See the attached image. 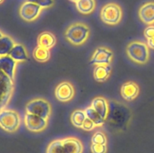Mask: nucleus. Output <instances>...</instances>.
I'll return each instance as SVG.
<instances>
[{
    "label": "nucleus",
    "mask_w": 154,
    "mask_h": 153,
    "mask_svg": "<svg viewBox=\"0 0 154 153\" xmlns=\"http://www.w3.org/2000/svg\"><path fill=\"white\" fill-rule=\"evenodd\" d=\"M84 150L82 141L75 136L56 139L49 142L46 153H83Z\"/></svg>",
    "instance_id": "nucleus-1"
},
{
    "label": "nucleus",
    "mask_w": 154,
    "mask_h": 153,
    "mask_svg": "<svg viewBox=\"0 0 154 153\" xmlns=\"http://www.w3.org/2000/svg\"><path fill=\"white\" fill-rule=\"evenodd\" d=\"M90 28L84 22H77L71 24L66 28L64 35L68 42L74 46L84 44L90 36Z\"/></svg>",
    "instance_id": "nucleus-2"
},
{
    "label": "nucleus",
    "mask_w": 154,
    "mask_h": 153,
    "mask_svg": "<svg viewBox=\"0 0 154 153\" xmlns=\"http://www.w3.org/2000/svg\"><path fill=\"white\" fill-rule=\"evenodd\" d=\"M128 57L138 64L147 63L150 58V50L147 44L140 40H133L127 45L126 49Z\"/></svg>",
    "instance_id": "nucleus-3"
},
{
    "label": "nucleus",
    "mask_w": 154,
    "mask_h": 153,
    "mask_svg": "<svg viewBox=\"0 0 154 153\" xmlns=\"http://www.w3.org/2000/svg\"><path fill=\"white\" fill-rule=\"evenodd\" d=\"M26 112L49 119L52 113V106L47 99L36 98L26 104Z\"/></svg>",
    "instance_id": "nucleus-4"
},
{
    "label": "nucleus",
    "mask_w": 154,
    "mask_h": 153,
    "mask_svg": "<svg viewBox=\"0 0 154 153\" xmlns=\"http://www.w3.org/2000/svg\"><path fill=\"white\" fill-rule=\"evenodd\" d=\"M100 18L102 22L107 25L116 26L121 22L123 10L117 3H108L101 9Z\"/></svg>",
    "instance_id": "nucleus-5"
},
{
    "label": "nucleus",
    "mask_w": 154,
    "mask_h": 153,
    "mask_svg": "<svg viewBox=\"0 0 154 153\" xmlns=\"http://www.w3.org/2000/svg\"><path fill=\"white\" fill-rule=\"evenodd\" d=\"M20 116L17 111L3 109L0 111V127L8 133H14L20 125Z\"/></svg>",
    "instance_id": "nucleus-6"
},
{
    "label": "nucleus",
    "mask_w": 154,
    "mask_h": 153,
    "mask_svg": "<svg viewBox=\"0 0 154 153\" xmlns=\"http://www.w3.org/2000/svg\"><path fill=\"white\" fill-rule=\"evenodd\" d=\"M14 81L0 70V111L5 109L11 99Z\"/></svg>",
    "instance_id": "nucleus-7"
},
{
    "label": "nucleus",
    "mask_w": 154,
    "mask_h": 153,
    "mask_svg": "<svg viewBox=\"0 0 154 153\" xmlns=\"http://www.w3.org/2000/svg\"><path fill=\"white\" fill-rule=\"evenodd\" d=\"M114 59V52L110 48L101 46L96 49L90 59V64L95 65H109Z\"/></svg>",
    "instance_id": "nucleus-8"
},
{
    "label": "nucleus",
    "mask_w": 154,
    "mask_h": 153,
    "mask_svg": "<svg viewBox=\"0 0 154 153\" xmlns=\"http://www.w3.org/2000/svg\"><path fill=\"white\" fill-rule=\"evenodd\" d=\"M24 124L27 130L29 131L40 133L48 128V119L26 112L24 116Z\"/></svg>",
    "instance_id": "nucleus-9"
},
{
    "label": "nucleus",
    "mask_w": 154,
    "mask_h": 153,
    "mask_svg": "<svg viewBox=\"0 0 154 153\" xmlns=\"http://www.w3.org/2000/svg\"><path fill=\"white\" fill-rule=\"evenodd\" d=\"M42 8L36 4L26 1L21 4L19 9V14L23 20L33 22L40 16Z\"/></svg>",
    "instance_id": "nucleus-10"
},
{
    "label": "nucleus",
    "mask_w": 154,
    "mask_h": 153,
    "mask_svg": "<svg viewBox=\"0 0 154 153\" xmlns=\"http://www.w3.org/2000/svg\"><path fill=\"white\" fill-rule=\"evenodd\" d=\"M55 96L61 102H69L74 98L75 89L73 84L69 81H62L55 88Z\"/></svg>",
    "instance_id": "nucleus-11"
},
{
    "label": "nucleus",
    "mask_w": 154,
    "mask_h": 153,
    "mask_svg": "<svg viewBox=\"0 0 154 153\" xmlns=\"http://www.w3.org/2000/svg\"><path fill=\"white\" fill-rule=\"evenodd\" d=\"M120 93L124 100L132 101L138 97L140 93V87L134 81H127L122 85Z\"/></svg>",
    "instance_id": "nucleus-12"
},
{
    "label": "nucleus",
    "mask_w": 154,
    "mask_h": 153,
    "mask_svg": "<svg viewBox=\"0 0 154 153\" xmlns=\"http://www.w3.org/2000/svg\"><path fill=\"white\" fill-rule=\"evenodd\" d=\"M138 16L142 22L147 25L154 24V2H147L140 7Z\"/></svg>",
    "instance_id": "nucleus-13"
},
{
    "label": "nucleus",
    "mask_w": 154,
    "mask_h": 153,
    "mask_svg": "<svg viewBox=\"0 0 154 153\" xmlns=\"http://www.w3.org/2000/svg\"><path fill=\"white\" fill-rule=\"evenodd\" d=\"M17 63V62L8 55L0 56V70L14 81Z\"/></svg>",
    "instance_id": "nucleus-14"
},
{
    "label": "nucleus",
    "mask_w": 154,
    "mask_h": 153,
    "mask_svg": "<svg viewBox=\"0 0 154 153\" xmlns=\"http://www.w3.org/2000/svg\"><path fill=\"white\" fill-rule=\"evenodd\" d=\"M90 106L99 112L105 120L107 119L109 114V104L108 100L103 96H98L92 100Z\"/></svg>",
    "instance_id": "nucleus-15"
},
{
    "label": "nucleus",
    "mask_w": 154,
    "mask_h": 153,
    "mask_svg": "<svg viewBox=\"0 0 154 153\" xmlns=\"http://www.w3.org/2000/svg\"><path fill=\"white\" fill-rule=\"evenodd\" d=\"M57 43V38L55 35L51 32L45 31L40 33L37 38L38 46L41 47L51 50L54 47Z\"/></svg>",
    "instance_id": "nucleus-16"
},
{
    "label": "nucleus",
    "mask_w": 154,
    "mask_h": 153,
    "mask_svg": "<svg viewBox=\"0 0 154 153\" xmlns=\"http://www.w3.org/2000/svg\"><path fill=\"white\" fill-rule=\"evenodd\" d=\"M17 62H23L28 60L29 55L27 50L21 44H15L14 47L8 54Z\"/></svg>",
    "instance_id": "nucleus-17"
},
{
    "label": "nucleus",
    "mask_w": 154,
    "mask_h": 153,
    "mask_svg": "<svg viewBox=\"0 0 154 153\" xmlns=\"http://www.w3.org/2000/svg\"><path fill=\"white\" fill-rule=\"evenodd\" d=\"M111 74V66L96 65L93 71V76L96 82H104L109 79Z\"/></svg>",
    "instance_id": "nucleus-18"
},
{
    "label": "nucleus",
    "mask_w": 154,
    "mask_h": 153,
    "mask_svg": "<svg viewBox=\"0 0 154 153\" xmlns=\"http://www.w3.org/2000/svg\"><path fill=\"white\" fill-rule=\"evenodd\" d=\"M75 4L77 10L84 15H88L93 13L96 7L95 0H78Z\"/></svg>",
    "instance_id": "nucleus-19"
},
{
    "label": "nucleus",
    "mask_w": 154,
    "mask_h": 153,
    "mask_svg": "<svg viewBox=\"0 0 154 153\" xmlns=\"http://www.w3.org/2000/svg\"><path fill=\"white\" fill-rule=\"evenodd\" d=\"M14 45V40L10 36L4 34L0 38V56L8 55Z\"/></svg>",
    "instance_id": "nucleus-20"
},
{
    "label": "nucleus",
    "mask_w": 154,
    "mask_h": 153,
    "mask_svg": "<svg viewBox=\"0 0 154 153\" xmlns=\"http://www.w3.org/2000/svg\"><path fill=\"white\" fill-rule=\"evenodd\" d=\"M84 111H85L87 118L91 120V121L96 124V128L102 127V126H103L104 124H105V120L102 117V116H101L99 112H96L91 106L86 108V109L84 110Z\"/></svg>",
    "instance_id": "nucleus-21"
},
{
    "label": "nucleus",
    "mask_w": 154,
    "mask_h": 153,
    "mask_svg": "<svg viewBox=\"0 0 154 153\" xmlns=\"http://www.w3.org/2000/svg\"><path fill=\"white\" fill-rule=\"evenodd\" d=\"M87 118L85 111L83 110H75L71 115V122L75 127L82 129L83 124Z\"/></svg>",
    "instance_id": "nucleus-22"
},
{
    "label": "nucleus",
    "mask_w": 154,
    "mask_h": 153,
    "mask_svg": "<svg viewBox=\"0 0 154 153\" xmlns=\"http://www.w3.org/2000/svg\"><path fill=\"white\" fill-rule=\"evenodd\" d=\"M32 56L33 58L38 62H46L51 58V52L50 50L38 46L33 50Z\"/></svg>",
    "instance_id": "nucleus-23"
},
{
    "label": "nucleus",
    "mask_w": 154,
    "mask_h": 153,
    "mask_svg": "<svg viewBox=\"0 0 154 153\" xmlns=\"http://www.w3.org/2000/svg\"><path fill=\"white\" fill-rule=\"evenodd\" d=\"M91 142L94 144H100V145H107L108 144V138L105 132L102 130H98L93 134L91 138Z\"/></svg>",
    "instance_id": "nucleus-24"
},
{
    "label": "nucleus",
    "mask_w": 154,
    "mask_h": 153,
    "mask_svg": "<svg viewBox=\"0 0 154 153\" xmlns=\"http://www.w3.org/2000/svg\"><path fill=\"white\" fill-rule=\"evenodd\" d=\"M26 1L35 3L42 9L49 8L54 4V0H26Z\"/></svg>",
    "instance_id": "nucleus-25"
},
{
    "label": "nucleus",
    "mask_w": 154,
    "mask_h": 153,
    "mask_svg": "<svg viewBox=\"0 0 154 153\" xmlns=\"http://www.w3.org/2000/svg\"><path fill=\"white\" fill-rule=\"evenodd\" d=\"M90 151L92 153H107L108 152V146L107 145L91 143Z\"/></svg>",
    "instance_id": "nucleus-26"
},
{
    "label": "nucleus",
    "mask_w": 154,
    "mask_h": 153,
    "mask_svg": "<svg viewBox=\"0 0 154 153\" xmlns=\"http://www.w3.org/2000/svg\"><path fill=\"white\" fill-rule=\"evenodd\" d=\"M96 128V124H95L91 120L87 118H86L85 122H84V124H83L82 129L84 130H86V131H91V130H94Z\"/></svg>",
    "instance_id": "nucleus-27"
},
{
    "label": "nucleus",
    "mask_w": 154,
    "mask_h": 153,
    "mask_svg": "<svg viewBox=\"0 0 154 153\" xmlns=\"http://www.w3.org/2000/svg\"><path fill=\"white\" fill-rule=\"evenodd\" d=\"M144 37L147 39L154 37V25H150L146 27L144 31Z\"/></svg>",
    "instance_id": "nucleus-28"
},
{
    "label": "nucleus",
    "mask_w": 154,
    "mask_h": 153,
    "mask_svg": "<svg viewBox=\"0 0 154 153\" xmlns=\"http://www.w3.org/2000/svg\"><path fill=\"white\" fill-rule=\"evenodd\" d=\"M147 44L149 48L154 50V37L151 38L147 39Z\"/></svg>",
    "instance_id": "nucleus-29"
},
{
    "label": "nucleus",
    "mask_w": 154,
    "mask_h": 153,
    "mask_svg": "<svg viewBox=\"0 0 154 153\" xmlns=\"http://www.w3.org/2000/svg\"><path fill=\"white\" fill-rule=\"evenodd\" d=\"M69 1H71V2H75V3H76L78 1V0H69Z\"/></svg>",
    "instance_id": "nucleus-30"
},
{
    "label": "nucleus",
    "mask_w": 154,
    "mask_h": 153,
    "mask_svg": "<svg viewBox=\"0 0 154 153\" xmlns=\"http://www.w3.org/2000/svg\"><path fill=\"white\" fill-rule=\"evenodd\" d=\"M3 35H4V34H3V33L1 31H0V38H2V37Z\"/></svg>",
    "instance_id": "nucleus-31"
},
{
    "label": "nucleus",
    "mask_w": 154,
    "mask_h": 153,
    "mask_svg": "<svg viewBox=\"0 0 154 153\" xmlns=\"http://www.w3.org/2000/svg\"><path fill=\"white\" fill-rule=\"evenodd\" d=\"M5 0H0V4H2V3Z\"/></svg>",
    "instance_id": "nucleus-32"
}]
</instances>
